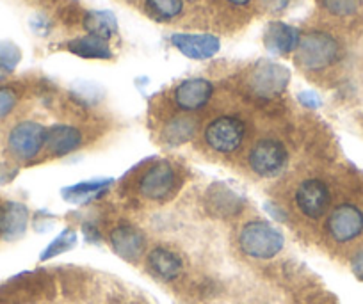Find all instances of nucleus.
I'll list each match as a JSON object with an SVG mask.
<instances>
[{
    "label": "nucleus",
    "mask_w": 363,
    "mask_h": 304,
    "mask_svg": "<svg viewBox=\"0 0 363 304\" xmlns=\"http://www.w3.org/2000/svg\"><path fill=\"white\" fill-rule=\"evenodd\" d=\"M285 237L274 225L262 219L246 223L239 232V247L255 260H271L281 253Z\"/></svg>",
    "instance_id": "1"
},
{
    "label": "nucleus",
    "mask_w": 363,
    "mask_h": 304,
    "mask_svg": "<svg viewBox=\"0 0 363 304\" xmlns=\"http://www.w3.org/2000/svg\"><path fill=\"white\" fill-rule=\"evenodd\" d=\"M196 118L189 116V114H178L164 125L162 132H160V141L171 148H178V146H184L193 141L196 137Z\"/></svg>",
    "instance_id": "17"
},
{
    "label": "nucleus",
    "mask_w": 363,
    "mask_h": 304,
    "mask_svg": "<svg viewBox=\"0 0 363 304\" xmlns=\"http://www.w3.org/2000/svg\"><path fill=\"white\" fill-rule=\"evenodd\" d=\"M340 57V45L331 34L312 30L299 40L296 48V62L308 72L330 68Z\"/></svg>",
    "instance_id": "2"
},
{
    "label": "nucleus",
    "mask_w": 363,
    "mask_h": 304,
    "mask_svg": "<svg viewBox=\"0 0 363 304\" xmlns=\"http://www.w3.org/2000/svg\"><path fill=\"white\" fill-rule=\"evenodd\" d=\"M205 203L208 212L221 219L235 218L244 208V199L226 184H212L205 194Z\"/></svg>",
    "instance_id": "13"
},
{
    "label": "nucleus",
    "mask_w": 363,
    "mask_h": 304,
    "mask_svg": "<svg viewBox=\"0 0 363 304\" xmlns=\"http://www.w3.org/2000/svg\"><path fill=\"white\" fill-rule=\"evenodd\" d=\"M323 8L335 16H351L362 6V0H320Z\"/></svg>",
    "instance_id": "25"
},
{
    "label": "nucleus",
    "mask_w": 363,
    "mask_h": 304,
    "mask_svg": "<svg viewBox=\"0 0 363 304\" xmlns=\"http://www.w3.org/2000/svg\"><path fill=\"white\" fill-rule=\"evenodd\" d=\"M47 128L38 121H20L8 135V150L16 160L29 162L45 148Z\"/></svg>",
    "instance_id": "6"
},
{
    "label": "nucleus",
    "mask_w": 363,
    "mask_h": 304,
    "mask_svg": "<svg viewBox=\"0 0 363 304\" xmlns=\"http://www.w3.org/2000/svg\"><path fill=\"white\" fill-rule=\"evenodd\" d=\"M294 203L306 219H313V221L320 219L328 212L331 203L330 187L319 178L303 180L296 188Z\"/></svg>",
    "instance_id": "8"
},
{
    "label": "nucleus",
    "mask_w": 363,
    "mask_h": 304,
    "mask_svg": "<svg viewBox=\"0 0 363 304\" xmlns=\"http://www.w3.org/2000/svg\"><path fill=\"white\" fill-rule=\"evenodd\" d=\"M148 269L162 281H173L184 271V261L167 247H153L148 253Z\"/></svg>",
    "instance_id": "18"
},
{
    "label": "nucleus",
    "mask_w": 363,
    "mask_h": 304,
    "mask_svg": "<svg viewBox=\"0 0 363 304\" xmlns=\"http://www.w3.org/2000/svg\"><path fill=\"white\" fill-rule=\"evenodd\" d=\"M228 4L232 6H239V8H242V6H247L251 2V0H226Z\"/></svg>",
    "instance_id": "31"
},
{
    "label": "nucleus",
    "mask_w": 363,
    "mask_h": 304,
    "mask_svg": "<svg viewBox=\"0 0 363 304\" xmlns=\"http://www.w3.org/2000/svg\"><path fill=\"white\" fill-rule=\"evenodd\" d=\"M214 86L205 79H187L173 93L174 106L184 113H196L211 101Z\"/></svg>",
    "instance_id": "11"
},
{
    "label": "nucleus",
    "mask_w": 363,
    "mask_h": 304,
    "mask_svg": "<svg viewBox=\"0 0 363 304\" xmlns=\"http://www.w3.org/2000/svg\"><path fill=\"white\" fill-rule=\"evenodd\" d=\"M20 59H22V54L15 43H9V41L0 43V80H4L9 73L15 72Z\"/></svg>",
    "instance_id": "24"
},
{
    "label": "nucleus",
    "mask_w": 363,
    "mask_h": 304,
    "mask_svg": "<svg viewBox=\"0 0 363 304\" xmlns=\"http://www.w3.org/2000/svg\"><path fill=\"white\" fill-rule=\"evenodd\" d=\"M82 23L87 34L99 36L102 40H111L118 33V20L114 13L104 11V9L87 11Z\"/></svg>",
    "instance_id": "21"
},
{
    "label": "nucleus",
    "mask_w": 363,
    "mask_h": 304,
    "mask_svg": "<svg viewBox=\"0 0 363 304\" xmlns=\"http://www.w3.org/2000/svg\"><path fill=\"white\" fill-rule=\"evenodd\" d=\"M84 233H86V239L89 240V242H96V240H100L99 230L93 228V226H84Z\"/></svg>",
    "instance_id": "29"
},
{
    "label": "nucleus",
    "mask_w": 363,
    "mask_h": 304,
    "mask_svg": "<svg viewBox=\"0 0 363 304\" xmlns=\"http://www.w3.org/2000/svg\"><path fill=\"white\" fill-rule=\"evenodd\" d=\"M75 246H77V232H75V230H72V228L62 230V232L59 233V235L55 237V239L52 240V242L48 244L47 247H45V251L41 253V260H43V261L52 260V258L59 257V254L72 251Z\"/></svg>",
    "instance_id": "23"
},
{
    "label": "nucleus",
    "mask_w": 363,
    "mask_h": 304,
    "mask_svg": "<svg viewBox=\"0 0 363 304\" xmlns=\"http://www.w3.org/2000/svg\"><path fill=\"white\" fill-rule=\"evenodd\" d=\"M66 48L77 57L82 59H104V61H107V59L113 57V50H111L107 40L93 36V34H86V36L68 41Z\"/></svg>",
    "instance_id": "20"
},
{
    "label": "nucleus",
    "mask_w": 363,
    "mask_h": 304,
    "mask_svg": "<svg viewBox=\"0 0 363 304\" xmlns=\"http://www.w3.org/2000/svg\"><path fill=\"white\" fill-rule=\"evenodd\" d=\"M265 210L271 212L272 218L278 219V221H285V219H287V215H285V212H284V210H278V208H274V207H272V205H271V203H269V205H267V203H265Z\"/></svg>",
    "instance_id": "30"
},
{
    "label": "nucleus",
    "mask_w": 363,
    "mask_h": 304,
    "mask_svg": "<svg viewBox=\"0 0 363 304\" xmlns=\"http://www.w3.org/2000/svg\"><path fill=\"white\" fill-rule=\"evenodd\" d=\"M84 135L73 125H54L47 128V137H45V148L54 157H66L69 153L77 152L82 146Z\"/></svg>",
    "instance_id": "14"
},
{
    "label": "nucleus",
    "mask_w": 363,
    "mask_h": 304,
    "mask_svg": "<svg viewBox=\"0 0 363 304\" xmlns=\"http://www.w3.org/2000/svg\"><path fill=\"white\" fill-rule=\"evenodd\" d=\"M351 265H352V271H354V274L358 276L359 279H363V251H358V253L354 254Z\"/></svg>",
    "instance_id": "28"
},
{
    "label": "nucleus",
    "mask_w": 363,
    "mask_h": 304,
    "mask_svg": "<svg viewBox=\"0 0 363 304\" xmlns=\"http://www.w3.org/2000/svg\"><path fill=\"white\" fill-rule=\"evenodd\" d=\"M29 225V210L18 201L0 205V239L16 240L26 233Z\"/></svg>",
    "instance_id": "15"
},
{
    "label": "nucleus",
    "mask_w": 363,
    "mask_h": 304,
    "mask_svg": "<svg viewBox=\"0 0 363 304\" xmlns=\"http://www.w3.org/2000/svg\"><path fill=\"white\" fill-rule=\"evenodd\" d=\"M326 232L335 242H352L363 233V212L352 203H342L328 215Z\"/></svg>",
    "instance_id": "7"
},
{
    "label": "nucleus",
    "mask_w": 363,
    "mask_h": 304,
    "mask_svg": "<svg viewBox=\"0 0 363 304\" xmlns=\"http://www.w3.org/2000/svg\"><path fill=\"white\" fill-rule=\"evenodd\" d=\"M109 244L125 261H138L146 249V237L138 226L121 223L111 230Z\"/></svg>",
    "instance_id": "10"
},
{
    "label": "nucleus",
    "mask_w": 363,
    "mask_h": 304,
    "mask_svg": "<svg viewBox=\"0 0 363 304\" xmlns=\"http://www.w3.org/2000/svg\"><path fill=\"white\" fill-rule=\"evenodd\" d=\"M18 103V94L11 87H0V120L8 118Z\"/></svg>",
    "instance_id": "26"
},
{
    "label": "nucleus",
    "mask_w": 363,
    "mask_h": 304,
    "mask_svg": "<svg viewBox=\"0 0 363 304\" xmlns=\"http://www.w3.org/2000/svg\"><path fill=\"white\" fill-rule=\"evenodd\" d=\"M171 45L177 48L180 54L194 61H205V59L214 57L221 48V41L214 34H189L177 33L171 36Z\"/></svg>",
    "instance_id": "12"
},
{
    "label": "nucleus",
    "mask_w": 363,
    "mask_h": 304,
    "mask_svg": "<svg viewBox=\"0 0 363 304\" xmlns=\"http://www.w3.org/2000/svg\"><path fill=\"white\" fill-rule=\"evenodd\" d=\"M111 185H113V180H107V178H99V180L80 181V184L65 187L61 191V194L66 201L82 205V203H89V201H95V199L102 198V196L109 191Z\"/></svg>",
    "instance_id": "19"
},
{
    "label": "nucleus",
    "mask_w": 363,
    "mask_h": 304,
    "mask_svg": "<svg viewBox=\"0 0 363 304\" xmlns=\"http://www.w3.org/2000/svg\"><path fill=\"white\" fill-rule=\"evenodd\" d=\"M298 100L301 106L308 107V109H319V107L323 106L320 96L315 91H301V93L298 94Z\"/></svg>",
    "instance_id": "27"
},
{
    "label": "nucleus",
    "mask_w": 363,
    "mask_h": 304,
    "mask_svg": "<svg viewBox=\"0 0 363 304\" xmlns=\"http://www.w3.org/2000/svg\"><path fill=\"white\" fill-rule=\"evenodd\" d=\"M299 40H301L299 30L284 22H271L264 34L265 48L274 55H287L294 52Z\"/></svg>",
    "instance_id": "16"
},
{
    "label": "nucleus",
    "mask_w": 363,
    "mask_h": 304,
    "mask_svg": "<svg viewBox=\"0 0 363 304\" xmlns=\"http://www.w3.org/2000/svg\"><path fill=\"white\" fill-rule=\"evenodd\" d=\"M146 9L153 18L169 22L184 11V0H146Z\"/></svg>",
    "instance_id": "22"
},
{
    "label": "nucleus",
    "mask_w": 363,
    "mask_h": 304,
    "mask_svg": "<svg viewBox=\"0 0 363 304\" xmlns=\"http://www.w3.org/2000/svg\"><path fill=\"white\" fill-rule=\"evenodd\" d=\"M289 152L280 139L262 137L247 152V166L257 176L274 178L287 167Z\"/></svg>",
    "instance_id": "5"
},
{
    "label": "nucleus",
    "mask_w": 363,
    "mask_h": 304,
    "mask_svg": "<svg viewBox=\"0 0 363 304\" xmlns=\"http://www.w3.org/2000/svg\"><path fill=\"white\" fill-rule=\"evenodd\" d=\"M291 72L285 66L277 62L262 61L255 66L250 77V87L253 94L260 98H274L280 96L289 86Z\"/></svg>",
    "instance_id": "9"
},
{
    "label": "nucleus",
    "mask_w": 363,
    "mask_h": 304,
    "mask_svg": "<svg viewBox=\"0 0 363 304\" xmlns=\"http://www.w3.org/2000/svg\"><path fill=\"white\" fill-rule=\"evenodd\" d=\"M178 188V173L169 160H157L146 167L138 180V192L148 201L162 203Z\"/></svg>",
    "instance_id": "4"
},
{
    "label": "nucleus",
    "mask_w": 363,
    "mask_h": 304,
    "mask_svg": "<svg viewBox=\"0 0 363 304\" xmlns=\"http://www.w3.org/2000/svg\"><path fill=\"white\" fill-rule=\"evenodd\" d=\"M247 137V127L239 116H218L207 123L203 142L218 155H232L242 148Z\"/></svg>",
    "instance_id": "3"
}]
</instances>
